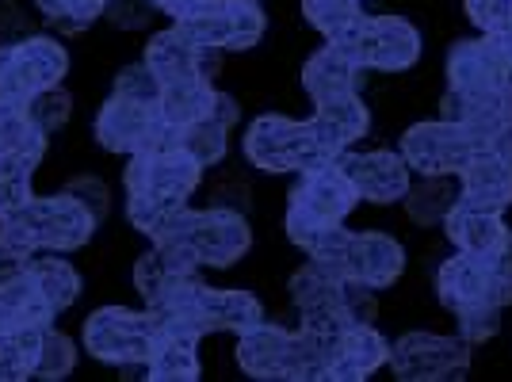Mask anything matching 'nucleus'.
Wrapping results in <instances>:
<instances>
[{"label": "nucleus", "instance_id": "nucleus-1", "mask_svg": "<svg viewBox=\"0 0 512 382\" xmlns=\"http://www.w3.org/2000/svg\"><path fill=\"white\" fill-rule=\"evenodd\" d=\"M100 218L88 211L81 199H73L69 191H58L50 199H31L20 211L0 218V237L8 245L35 256L39 249H54V253H69L88 245V237L96 234Z\"/></svg>", "mask_w": 512, "mask_h": 382}, {"label": "nucleus", "instance_id": "nucleus-2", "mask_svg": "<svg viewBox=\"0 0 512 382\" xmlns=\"http://www.w3.org/2000/svg\"><path fill=\"white\" fill-rule=\"evenodd\" d=\"M245 157L260 172H306L329 165L344 153L314 119H287V115H260L245 130Z\"/></svg>", "mask_w": 512, "mask_h": 382}, {"label": "nucleus", "instance_id": "nucleus-3", "mask_svg": "<svg viewBox=\"0 0 512 382\" xmlns=\"http://www.w3.org/2000/svg\"><path fill=\"white\" fill-rule=\"evenodd\" d=\"M356 203H360V191L348 180V172L341 169V161L306 169L295 191H291L283 230L299 249H310L329 226H341L344 218L356 211Z\"/></svg>", "mask_w": 512, "mask_h": 382}, {"label": "nucleus", "instance_id": "nucleus-4", "mask_svg": "<svg viewBox=\"0 0 512 382\" xmlns=\"http://www.w3.org/2000/svg\"><path fill=\"white\" fill-rule=\"evenodd\" d=\"M69 73V54L50 35H23L0 43V100H31L35 92L62 85Z\"/></svg>", "mask_w": 512, "mask_h": 382}, {"label": "nucleus", "instance_id": "nucleus-5", "mask_svg": "<svg viewBox=\"0 0 512 382\" xmlns=\"http://www.w3.org/2000/svg\"><path fill=\"white\" fill-rule=\"evenodd\" d=\"M157 344L153 314H134L123 306H104L85 321V348L104 363L115 367H146Z\"/></svg>", "mask_w": 512, "mask_h": 382}, {"label": "nucleus", "instance_id": "nucleus-6", "mask_svg": "<svg viewBox=\"0 0 512 382\" xmlns=\"http://www.w3.org/2000/svg\"><path fill=\"white\" fill-rule=\"evenodd\" d=\"M436 298L448 310H455V314L474 310V306L505 310V306H512V283L490 256L459 253L440 264V272H436Z\"/></svg>", "mask_w": 512, "mask_h": 382}, {"label": "nucleus", "instance_id": "nucleus-7", "mask_svg": "<svg viewBox=\"0 0 512 382\" xmlns=\"http://www.w3.org/2000/svg\"><path fill=\"white\" fill-rule=\"evenodd\" d=\"M203 165L188 149H165V153H130V165L123 172L127 195H150L169 207H184L188 195L199 188Z\"/></svg>", "mask_w": 512, "mask_h": 382}, {"label": "nucleus", "instance_id": "nucleus-8", "mask_svg": "<svg viewBox=\"0 0 512 382\" xmlns=\"http://www.w3.org/2000/svg\"><path fill=\"white\" fill-rule=\"evenodd\" d=\"M470 348L463 337H436V333H406L390 344V367L406 382L459 379L470 367Z\"/></svg>", "mask_w": 512, "mask_h": 382}, {"label": "nucleus", "instance_id": "nucleus-9", "mask_svg": "<svg viewBox=\"0 0 512 382\" xmlns=\"http://www.w3.org/2000/svg\"><path fill=\"white\" fill-rule=\"evenodd\" d=\"M402 157H406L409 172L459 176L463 165L474 157V146L455 119H432V123H413L402 134Z\"/></svg>", "mask_w": 512, "mask_h": 382}, {"label": "nucleus", "instance_id": "nucleus-10", "mask_svg": "<svg viewBox=\"0 0 512 382\" xmlns=\"http://www.w3.org/2000/svg\"><path fill=\"white\" fill-rule=\"evenodd\" d=\"M348 46L367 69L379 73H402L421 58V35L402 16H363Z\"/></svg>", "mask_w": 512, "mask_h": 382}, {"label": "nucleus", "instance_id": "nucleus-11", "mask_svg": "<svg viewBox=\"0 0 512 382\" xmlns=\"http://www.w3.org/2000/svg\"><path fill=\"white\" fill-rule=\"evenodd\" d=\"M337 161L348 172V180L356 184L360 199H371V203H402V195L413 184L406 157L390 153V149H371V153H348L344 149Z\"/></svg>", "mask_w": 512, "mask_h": 382}, {"label": "nucleus", "instance_id": "nucleus-12", "mask_svg": "<svg viewBox=\"0 0 512 382\" xmlns=\"http://www.w3.org/2000/svg\"><path fill=\"white\" fill-rule=\"evenodd\" d=\"M237 363L253 379H295L299 363V329L287 333L279 325H253L237 340Z\"/></svg>", "mask_w": 512, "mask_h": 382}, {"label": "nucleus", "instance_id": "nucleus-13", "mask_svg": "<svg viewBox=\"0 0 512 382\" xmlns=\"http://www.w3.org/2000/svg\"><path fill=\"white\" fill-rule=\"evenodd\" d=\"M509 69L512 65L493 46L490 35L463 39V43L451 46L448 54V88H459V92H505Z\"/></svg>", "mask_w": 512, "mask_h": 382}, {"label": "nucleus", "instance_id": "nucleus-14", "mask_svg": "<svg viewBox=\"0 0 512 382\" xmlns=\"http://www.w3.org/2000/svg\"><path fill=\"white\" fill-rule=\"evenodd\" d=\"M192 245L207 268H230L249 253L253 230H249L245 214L211 207V211H199V218H195Z\"/></svg>", "mask_w": 512, "mask_h": 382}, {"label": "nucleus", "instance_id": "nucleus-15", "mask_svg": "<svg viewBox=\"0 0 512 382\" xmlns=\"http://www.w3.org/2000/svg\"><path fill=\"white\" fill-rule=\"evenodd\" d=\"M146 65L161 77V85L165 81H180V77H207L211 81L214 73H218V65H222V58H218V50L195 46L188 35H180L172 27V31H161V35L150 39V46H146Z\"/></svg>", "mask_w": 512, "mask_h": 382}, {"label": "nucleus", "instance_id": "nucleus-16", "mask_svg": "<svg viewBox=\"0 0 512 382\" xmlns=\"http://www.w3.org/2000/svg\"><path fill=\"white\" fill-rule=\"evenodd\" d=\"M367 65L352 54L348 43H325L318 54H310V62L302 65V85L310 92V100H329L341 92H360Z\"/></svg>", "mask_w": 512, "mask_h": 382}, {"label": "nucleus", "instance_id": "nucleus-17", "mask_svg": "<svg viewBox=\"0 0 512 382\" xmlns=\"http://www.w3.org/2000/svg\"><path fill=\"white\" fill-rule=\"evenodd\" d=\"M459 199L482 211H501L512 203V161L505 153H474L459 172Z\"/></svg>", "mask_w": 512, "mask_h": 382}, {"label": "nucleus", "instance_id": "nucleus-18", "mask_svg": "<svg viewBox=\"0 0 512 382\" xmlns=\"http://www.w3.org/2000/svg\"><path fill=\"white\" fill-rule=\"evenodd\" d=\"M153 119H157V107L134 104L127 96L111 92V100L96 111V142L111 153H138L150 138Z\"/></svg>", "mask_w": 512, "mask_h": 382}, {"label": "nucleus", "instance_id": "nucleus-19", "mask_svg": "<svg viewBox=\"0 0 512 382\" xmlns=\"http://www.w3.org/2000/svg\"><path fill=\"white\" fill-rule=\"evenodd\" d=\"M444 230H448V241L459 249V253L490 256V260H497L501 245L509 241L505 214L470 207V203H463V199H455V207H451L448 218H444Z\"/></svg>", "mask_w": 512, "mask_h": 382}, {"label": "nucleus", "instance_id": "nucleus-20", "mask_svg": "<svg viewBox=\"0 0 512 382\" xmlns=\"http://www.w3.org/2000/svg\"><path fill=\"white\" fill-rule=\"evenodd\" d=\"M383 363H390V340H386L379 329H371V325H348L341 344H337L329 379L360 382V379H367L371 371H379Z\"/></svg>", "mask_w": 512, "mask_h": 382}, {"label": "nucleus", "instance_id": "nucleus-21", "mask_svg": "<svg viewBox=\"0 0 512 382\" xmlns=\"http://www.w3.org/2000/svg\"><path fill=\"white\" fill-rule=\"evenodd\" d=\"M406 268V249L390 234H356L348 256V279H363L371 287H390Z\"/></svg>", "mask_w": 512, "mask_h": 382}, {"label": "nucleus", "instance_id": "nucleus-22", "mask_svg": "<svg viewBox=\"0 0 512 382\" xmlns=\"http://www.w3.org/2000/svg\"><path fill=\"white\" fill-rule=\"evenodd\" d=\"M46 153V130L35 127L27 107L16 100H0V161L39 165Z\"/></svg>", "mask_w": 512, "mask_h": 382}, {"label": "nucleus", "instance_id": "nucleus-23", "mask_svg": "<svg viewBox=\"0 0 512 382\" xmlns=\"http://www.w3.org/2000/svg\"><path fill=\"white\" fill-rule=\"evenodd\" d=\"M214 92L207 77H180V81H165L161 85V100H157V115L172 123V127H192L199 119H207L214 107Z\"/></svg>", "mask_w": 512, "mask_h": 382}, {"label": "nucleus", "instance_id": "nucleus-24", "mask_svg": "<svg viewBox=\"0 0 512 382\" xmlns=\"http://www.w3.org/2000/svg\"><path fill=\"white\" fill-rule=\"evenodd\" d=\"M314 123H318L337 146H352L360 142L367 127H371V111L360 100V92H341V96H329L314 104Z\"/></svg>", "mask_w": 512, "mask_h": 382}, {"label": "nucleus", "instance_id": "nucleus-25", "mask_svg": "<svg viewBox=\"0 0 512 382\" xmlns=\"http://www.w3.org/2000/svg\"><path fill=\"white\" fill-rule=\"evenodd\" d=\"M0 302L8 306L16 329H50V321L58 318V306L46 298L43 283L27 268L20 279H12L8 287H0Z\"/></svg>", "mask_w": 512, "mask_h": 382}, {"label": "nucleus", "instance_id": "nucleus-26", "mask_svg": "<svg viewBox=\"0 0 512 382\" xmlns=\"http://www.w3.org/2000/svg\"><path fill=\"white\" fill-rule=\"evenodd\" d=\"M203 314L211 321V333H249L253 325H260L264 310L256 295L249 291H203Z\"/></svg>", "mask_w": 512, "mask_h": 382}, {"label": "nucleus", "instance_id": "nucleus-27", "mask_svg": "<svg viewBox=\"0 0 512 382\" xmlns=\"http://www.w3.org/2000/svg\"><path fill=\"white\" fill-rule=\"evenodd\" d=\"M459 199V188L451 184L448 176H421L417 184H409V191L402 195L406 214L417 226H440L448 211Z\"/></svg>", "mask_w": 512, "mask_h": 382}, {"label": "nucleus", "instance_id": "nucleus-28", "mask_svg": "<svg viewBox=\"0 0 512 382\" xmlns=\"http://www.w3.org/2000/svg\"><path fill=\"white\" fill-rule=\"evenodd\" d=\"M302 16L325 43H348L363 20V0H302Z\"/></svg>", "mask_w": 512, "mask_h": 382}, {"label": "nucleus", "instance_id": "nucleus-29", "mask_svg": "<svg viewBox=\"0 0 512 382\" xmlns=\"http://www.w3.org/2000/svg\"><path fill=\"white\" fill-rule=\"evenodd\" d=\"M199 344L192 340H157L153 344V356L146 363V375L157 382H172V379H199Z\"/></svg>", "mask_w": 512, "mask_h": 382}, {"label": "nucleus", "instance_id": "nucleus-30", "mask_svg": "<svg viewBox=\"0 0 512 382\" xmlns=\"http://www.w3.org/2000/svg\"><path fill=\"white\" fill-rule=\"evenodd\" d=\"M46 329H12L0 337V382H23L35 375Z\"/></svg>", "mask_w": 512, "mask_h": 382}, {"label": "nucleus", "instance_id": "nucleus-31", "mask_svg": "<svg viewBox=\"0 0 512 382\" xmlns=\"http://www.w3.org/2000/svg\"><path fill=\"white\" fill-rule=\"evenodd\" d=\"M31 272L43 283L46 298H50L58 310L73 306L77 295H81V276H77V268L58 260V256H31Z\"/></svg>", "mask_w": 512, "mask_h": 382}, {"label": "nucleus", "instance_id": "nucleus-32", "mask_svg": "<svg viewBox=\"0 0 512 382\" xmlns=\"http://www.w3.org/2000/svg\"><path fill=\"white\" fill-rule=\"evenodd\" d=\"M341 283L344 279L329 276L318 264H306L302 272L291 276V298H295L299 314L302 310H318V306H337L341 302Z\"/></svg>", "mask_w": 512, "mask_h": 382}, {"label": "nucleus", "instance_id": "nucleus-33", "mask_svg": "<svg viewBox=\"0 0 512 382\" xmlns=\"http://www.w3.org/2000/svg\"><path fill=\"white\" fill-rule=\"evenodd\" d=\"M180 149H188L195 161L207 169V165H218L230 149V127H222L218 119H199L192 127H184V138H180Z\"/></svg>", "mask_w": 512, "mask_h": 382}, {"label": "nucleus", "instance_id": "nucleus-34", "mask_svg": "<svg viewBox=\"0 0 512 382\" xmlns=\"http://www.w3.org/2000/svg\"><path fill=\"white\" fill-rule=\"evenodd\" d=\"M73 367H77V344L58 329H46L43 344H39V360H35V375L46 382H58Z\"/></svg>", "mask_w": 512, "mask_h": 382}, {"label": "nucleus", "instance_id": "nucleus-35", "mask_svg": "<svg viewBox=\"0 0 512 382\" xmlns=\"http://www.w3.org/2000/svg\"><path fill=\"white\" fill-rule=\"evenodd\" d=\"M27 107V115L35 119V127L39 130H58L65 127V119H69V111H73V96H69V88L65 85H50L43 92H35L31 100H23Z\"/></svg>", "mask_w": 512, "mask_h": 382}, {"label": "nucleus", "instance_id": "nucleus-36", "mask_svg": "<svg viewBox=\"0 0 512 382\" xmlns=\"http://www.w3.org/2000/svg\"><path fill=\"white\" fill-rule=\"evenodd\" d=\"M226 8H230V20H234V43H230V50H249V46L264 39L268 16H264V8L256 0H226Z\"/></svg>", "mask_w": 512, "mask_h": 382}, {"label": "nucleus", "instance_id": "nucleus-37", "mask_svg": "<svg viewBox=\"0 0 512 382\" xmlns=\"http://www.w3.org/2000/svg\"><path fill=\"white\" fill-rule=\"evenodd\" d=\"M115 92L127 96V100H134V104L157 107V100H161V77H157L146 62L123 65V69L115 73Z\"/></svg>", "mask_w": 512, "mask_h": 382}, {"label": "nucleus", "instance_id": "nucleus-38", "mask_svg": "<svg viewBox=\"0 0 512 382\" xmlns=\"http://www.w3.org/2000/svg\"><path fill=\"white\" fill-rule=\"evenodd\" d=\"M31 165L20 161H0V218L12 211L27 207L35 195H31Z\"/></svg>", "mask_w": 512, "mask_h": 382}, {"label": "nucleus", "instance_id": "nucleus-39", "mask_svg": "<svg viewBox=\"0 0 512 382\" xmlns=\"http://www.w3.org/2000/svg\"><path fill=\"white\" fill-rule=\"evenodd\" d=\"M341 310L348 325H371L379 314V287L363 279H344L341 283Z\"/></svg>", "mask_w": 512, "mask_h": 382}, {"label": "nucleus", "instance_id": "nucleus-40", "mask_svg": "<svg viewBox=\"0 0 512 382\" xmlns=\"http://www.w3.org/2000/svg\"><path fill=\"white\" fill-rule=\"evenodd\" d=\"M470 23L482 35H505L512 31V0H463Z\"/></svg>", "mask_w": 512, "mask_h": 382}, {"label": "nucleus", "instance_id": "nucleus-41", "mask_svg": "<svg viewBox=\"0 0 512 382\" xmlns=\"http://www.w3.org/2000/svg\"><path fill=\"white\" fill-rule=\"evenodd\" d=\"M157 12L153 0H107V23L119 27V31H142L150 16Z\"/></svg>", "mask_w": 512, "mask_h": 382}, {"label": "nucleus", "instance_id": "nucleus-42", "mask_svg": "<svg viewBox=\"0 0 512 382\" xmlns=\"http://www.w3.org/2000/svg\"><path fill=\"white\" fill-rule=\"evenodd\" d=\"M62 191H69L73 199H81L88 211L96 214L100 222L107 218V207H111V191H107V184L100 180V176H73L69 184H65Z\"/></svg>", "mask_w": 512, "mask_h": 382}, {"label": "nucleus", "instance_id": "nucleus-43", "mask_svg": "<svg viewBox=\"0 0 512 382\" xmlns=\"http://www.w3.org/2000/svg\"><path fill=\"white\" fill-rule=\"evenodd\" d=\"M455 318H459V337L467 340V344H482V340H490L497 333L501 310L497 306H474V310H463Z\"/></svg>", "mask_w": 512, "mask_h": 382}, {"label": "nucleus", "instance_id": "nucleus-44", "mask_svg": "<svg viewBox=\"0 0 512 382\" xmlns=\"http://www.w3.org/2000/svg\"><path fill=\"white\" fill-rule=\"evenodd\" d=\"M107 12V0H65V16L54 27L65 35H81L88 31V23H96Z\"/></svg>", "mask_w": 512, "mask_h": 382}, {"label": "nucleus", "instance_id": "nucleus-45", "mask_svg": "<svg viewBox=\"0 0 512 382\" xmlns=\"http://www.w3.org/2000/svg\"><path fill=\"white\" fill-rule=\"evenodd\" d=\"M165 264H161V256H157V249H150L146 256H138V264H134V287H138V295L146 298V302H153L157 298V291H161V283H165Z\"/></svg>", "mask_w": 512, "mask_h": 382}, {"label": "nucleus", "instance_id": "nucleus-46", "mask_svg": "<svg viewBox=\"0 0 512 382\" xmlns=\"http://www.w3.org/2000/svg\"><path fill=\"white\" fill-rule=\"evenodd\" d=\"M31 268V256L16 249V245H8L4 237H0V287H8L12 279H20L23 272Z\"/></svg>", "mask_w": 512, "mask_h": 382}, {"label": "nucleus", "instance_id": "nucleus-47", "mask_svg": "<svg viewBox=\"0 0 512 382\" xmlns=\"http://www.w3.org/2000/svg\"><path fill=\"white\" fill-rule=\"evenodd\" d=\"M211 207H218V211L245 214L249 211V188H245V184H237V180H226V184H218V188H214Z\"/></svg>", "mask_w": 512, "mask_h": 382}, {"label": "nucleus", "instance_id": "nucleus-48", "mask_svg": "<svg viewBox=\"0 0 512 382\" xmlns=\"http://www.w3.org/2000/svg\"><path fill=\"white\" fill-rule=\"evenodd\" d=\"M23 31H27V16H23V8L16 0H0V43H8V39H23Z\"/></svg>", "mask_w": 512, "mask_h": 382}, {"label": "nucleus", "instance_id": "nucleus-49", "mask_svg": "<svg viewBox=\"0 0 512 382\" xmlns=\"http://www.w3.org/2000/svg\"><path fill=\"white\" fill-rule=\"evenodd\" d=\"M218 0H153V8H161V12H169L172 20H188L195 12H203V8H211Z\"/></svg>", "mask_w": 512, "mask_h": 382}, {"label": "nucleus", "instance_id": "nucleus-50", "mask_svg": "<svg viewBox=\"0 0 512 382\" xmlns=\"http://www.w3.org/2000/svg\"><path fill=\"white\" fill-rule=\"evenodd\" d=\"M211 119H218L222 127H237V119H241V107H237L234 96H226V92H214V107H211Z\"/></svg>", "mask_w": 512, "mask_h": 382}, {"label": "nucleus", "instance_id": "nucleus-51", "mask_svg": "<svg viewBox=\"0 0 512 382\" xmlns=\"http://www.w3.org/2000/svg\"><path fill=\"white\" fill-rule=\"evenodd\" d=\"M35 8H39L50 23H58L65 16V0H35Z\"/></svg>", "mask_w": 512, "mask_h": 382}, {"label": "nucleus", "instance_id": "nucleus-52", "mask_svg": "<svg viewBox=\"0 0 512 382\" xmlns=\"http://www.w3.org/2000/svg\"><path fill=\"white\" fill-rule=\"evenodd\" d=\"M497 153H505L512 161V111L509 119H505V127H501V134H497Z\"/></svg>", "mask_w": 512, "mask_h": 382}, {"label": "nucleus", "instance_id": "nucleus-53", "mask_svg": "<svg viewBox=\"0 0 512 382\" xmlns=\"http://www.w3.org/2000/svg\"><path fill=\"white\" fill-rule=\"evenodd\" d=\"M497 268L505 272V279L512 283V234H509V241L501 245V253H497Z\"/></svg>", "mask_w": 512, "mask_h": 382}, {"label": "nucleus", "instance_id": "nucleus-54", "mask_svg": "<svg viewBox=\"0 0 512 382\" xmlns=\"http://www.w3.org/2000/svg\"><path fill=\"white\" fill-rule=\"evenodd\" d=\"M490 39H493V46L505 54V62L512 65V31H505V35H490Z\"/></svg>", "mask_w": 512, "mask_h": 382}, {"label": "nucleus", "instance_id": "nucleus-55", "mask_svg": "<svg viewBox=\"0 0 512 382\" xmlns=\"http://www.w3.org/2000/svg\"><path fill=\"white\" fill-rule=\"evenodd\" d=\"M12 329H16V325H12V314H8V306L0 302V337H4V333H12Z\"/></svg>", "mask_w": 512, "mask_h": 382}, {"label": "nucleus", "instance_id": "nucleus-56", "mask_svg": "<svg viewBox=\"0 0 512 382\" xmlns=\"http://www.w3.org/2000/svg\"><path fill=\"white\" fill-rule=\"evenodd\" d=\"M505 96H509V104H512V69H509V77H505Z\"/></svg>", "mask_w": 512, "mask_h": 382}]
</instances>
